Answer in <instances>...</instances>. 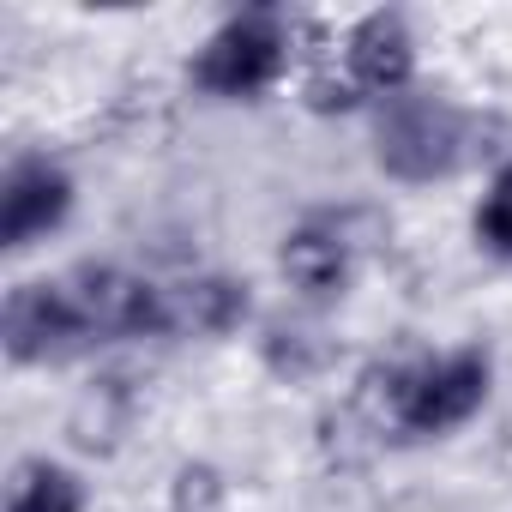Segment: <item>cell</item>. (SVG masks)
Returning a JSON list of instances; mask_svg holds the SVG:
<instances>
[{
    "mask_svg": "<svg viewBox=\"0 0 512 512\" xmlns=\"http://www.w3.org/2000/svg\"><path fill=\"white\" fill-rule=\"evenodd\" d=\"M296 67V13L241 7L187 61V85L211 103H260Z\"/></svg>",
    "mask_w": 512,
    "mask_h": 512,
    "instance_id": "obj_2",
    "label": "cell"
},
{
    "mask_svg": "<svg viewBox=\"0 0 512 512\" xmlns=\"http://www.w3.org/2000/svg\"><path fill=\"white\" fill-rule=\"evenodd\" d=\"M344 67L350 79L368 91V103H392L404 91H416V73H422V49H416V31L398 7H374L362 19L344 25Z\"/></svg>",
    "mask_w": 512,
    "mask_h": 512,
    "instance_id": "obj_8",
    "label": "cell"
},
{
    "mask_svg": "<svg viewBox=\"0 0 512 512\" xmlns=\"http://www.w3.org/2000/svg\"><path fill=\"white\" fill-rule=\"evenodd\" d=\"M73 308L85 314L97 344H145L169 338V284L121 266V260H79L61 272Z\"/></svg>",
    "mask_w": 512,
    "mask_h": 512,
    "instance_id": "obj_4",
    "label": "cell"
},
{
    "mask_svg": "<svg viewBox=\"0 0 512 512\" xmlns=\"http://www.w3.org/2000/svg\"><path fill=\"white\" fill-rule=\"evenodd\" d=\"M356 272H362V253L314 211V217H302V223H290L284 229V241H278V278L290 284V296L302 302V308H338L344 296H350V284H356Z\"/></svg>",
    "mask_w": 512,
    "mask_h": 512,
    "instance_id": "obj_7",
    "label": "cell"
},
{
    "mask_svg": "<svg viewBox=\"0 0 512 512\" xmlns=\"http://www.w3.org/2000/svg\"><path fill=\"white\" fill-rule=\"evenodd\" d=\"M79 205V181L61 157L49 151H13L0 175V247L31 253L37 241L61 235Z\"/></svg>",
    "mask_w": 512,
    "mask_h": 512,
    "instance_id": "obj_6",
    "label": "cell"
},
{
    "mask_svg": "<svg viewBox=\"0 0 512 512\" xmlns=\"http://www.w3.org/2000/svg\"><path fill=\"white\" fill-rule=\"evenodd\" d=\"M488 121L458 109L452 97L440 91H404L392 103H374V169L392 181V187H434V181H452L464 175L470 163L494 157L488 145ZM494 169V163H488Z\"/></svg>",
    "mask_w": 512,
    "mask_h": 512,
    "instance_id": "obj_1",
    "label": "cell"
},
{
    "mask_svg": "<svg viewBox=\"0 0 512 512\" xmlns=\"http://www.w3.org/2000/svg\"><path fill=\"white\" fill-rule=\"evenodd\" d=\"M61 434H67V446L85 452V458H115L121 440L133 434V392H127V380H115V374L85 380V386L73 392V404H67Z\"/></svg>",
    "mask_w": 512,
    "mask_h": 512,
    "instance_id": "obj_11",
    "label": "cell"
},
{
    "mask_svg": "<svg viewBox=\"0 0 512 512\" xmlns=\"http://www.w3.org/2000/svg\"><path fill=\"white\" fill-rule=\"evenodd\" d=\"M169 512H235V488L223 476V464L211 458H181L169 470V494H163Z\"/></svg>",
    "mask_w": 512,
    "mask_h": 512,
    "instance_id": "obj_15",
    "label": "cell"
},
{
    "mask_svg": "<svg viewBox=\"0 0 512 512\" xmlns=\"http://www.w3.org/2000/svg\"><path fill=\"white\" fill-rule=\"evenodd\" d=\"M253 356L278 386H314L332 374L338 344L326 338V326L314 314H266L253 326Z\"/></svg>",
    "mask_w": 512,
    "mask_h": 512,
    "instance_id": "obj_10",
    "label": "cell"
},
{
    "mask_svg": "<svg viewBox=\"0 0 512 512\" xmlns=\"http://www.w3.org/2000/svg\"><path fill=\"white\" fill-rule=\"evenodd\" d=\"M253 326V284L235 272H187L169 284V338H241Z\"/></svg>",
    "mask_w": 512,
    "mask_h": 512,
    "instance_id": "obj_9",
    "label": "cell"
},
{
    "mask_svg": "<svg viewBox=\"0 0 512 512\" xmlns=\"http://www.w3.org/2000/svg\"><path fill=\"white\" fill-rule=\"evenodd\" d=\"M91 344L97 338L61 278H19L0 302V356L13 368H61Z\"/></svg>",
    "mask_w": 512,
    "mask_h": 512,
    "instance_id": "obj_5",
    "label": "cell"
},
{
    "mask_svg": "<svg viewBox=\"0 0 512 512\" xmlns=\"http://www.w3.org/2000/svg\"><path fill=\"white\" fill-rule=\"evenodd\" d=\"M7 512H91V488L67 458L25 452L7 470Z\"/></svg>",
    "mask_w": 512,
    "mask_h": 512,
    "instance_id": "obj_12",
    "label": "cell"
},
{
    "mask_svg": "<svg viewBox=\"0 0 512 512\" xmlns=\"http://www.w3.org/2000/svg\"><path fill=\"white\" fill-rule=\"evenodd\" d=\"M302 109L320 115V121H344V115H362V109H374V103H368V91L350 79L344 55H332V61L302 67Z\"/></svg>",
    "mask_w": 512,
    "mask_h": 512,
    "instance_id": "obj_14",
    "label": "cell"
},
{
    "mask_svg": "<svg viewBox=\"0 0 512 512\" xmlns=\"http://www.w3.org/2000/svg\"><path fill=\"white\" fill-rule=\"evenodd\" d=\"M470 241L488 253V260L512 266V157L488 169L482 199H476V211H470Z\"/></svg>",
    "mask_w": 512,
    "mask_h": 512,
    "instance_id": "obj_13",
    "label": "cell"
},
{
    "mask_svg": "<svg viewBox=\"0 0 512 512\" xmlns=\"http://www.w3.org/2000/svg\"><path fill=\"white\" fill-rule=\"evenodd\" d=\"M488 392H494L488 344L428 350V356L410 362V386H404L392 434H404V440H446V434L470 428L488 410Z\"/></svg>",
    "mask_w": 512,
    "mask_h": 512,
    "instance_id": "obj_3",
    "label": "cell"
},
{
    "mask_svg": "<svg viewBox=\"0 0 512 512\" xmlns=\"http://www.w3.org/2000/svg\"><path fill=\"white\" fill-rule=\"evenodd\" d=\"M356 253H380L386 241H392V211L386 205H368V199H350V205H338V211H320Z\"/></svg>",
    "mask_w": 512,
    "mask_h": 512,
    "instance_id": "obj_16",
    "label": "cell"
}]
</instances>
